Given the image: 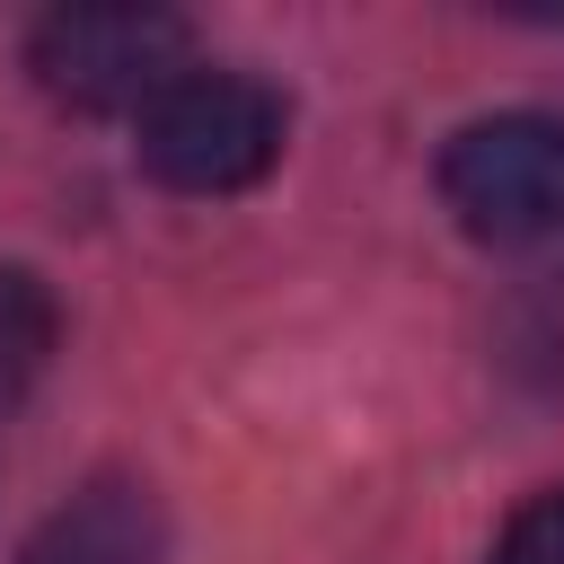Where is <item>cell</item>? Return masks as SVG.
I'll list each match as a JSON object with an SVG mask.
<instances>
[{"instance_id":"cell-4","label":"cell","mask_w":564,"mask_h":564,"mask_svg":"<svg viewBox=\"0 0 564 564\" xmlns=\"http://www.w3.org/2000/svg\"><path fill=\"white\" fill-rule=\"evenodd\" d=\"M159 555H167V529H159L150 485L97 476V485H79L70 502L44 511V529L26 538L18 564H159Z\"/></svg>"},{"instance_id":"cell-2","label":"cell","mask_w":564,"mask_h":564,"mask_svg":"<svg viewBox=\"0 0 564 564\" xmlns=\"http://www.w3.org/2000/svg\"><path fill=\"white\" fill-rule=\"evenodd\" d=\"M282 132H291V115H282V97H273L264 79H247V70H203V62H194V70L132 123V159H141V176L167 185V194H247V185L273 176Z\"/></svg>"},{"instance_id":"cell-6","label":"cell","mask_w":564,"mask_h":564,"mask_svg":"<svg viewBox=\"0 0 564 564\" xmlns=\"http://www.w3.org/2000/svg\"><path fill=\"white\" fill-rule=\"evenodd\" d=\"M485 564H564V485H555V494H529V502L502 520V538H494Z\"/></svg>"},{"instance_id":"cell-3","label":"cell","mask_w":564,"mask_h":564,"mask_svg":"<svg viewBox=\"0 0 564 564\" xmlns=\"http://www.w3.org/2000/svg\"><path fill=\"white\" fill-rule=\"evenodd\" d=\"M441 203L485 247L564 238V123L555 115H476L441 150Z\"/></svg>"},{"instance_id":"cell-1","label":"cell","mask_w":564,"mask_h":564,"mask_svg":"<svg viewBox=\"0 0 564 564\" xmlns=\"http://www.w3.org/2000/svg\"><path fill=\"white\" fill-rule=\"evenodd\" d=\"M26 70L70 115H150L194 70V26L150 0H70L26 35Z\"/></svg>"},{"instance_id":"cell-5","label":"cell","mask_w":564,"mask_h":564,"mask_svg":"<svg viewBox=\"0 0 564 564\" xmlns=\"http://www.w3.org/2000/svg\"><path fill=\"white\" fill-rule=\"evenodd\" d=\"M53 344H62V308H53V291H44L26 264H0V414L44 379Z\"/></svg>"}]
</instances>
